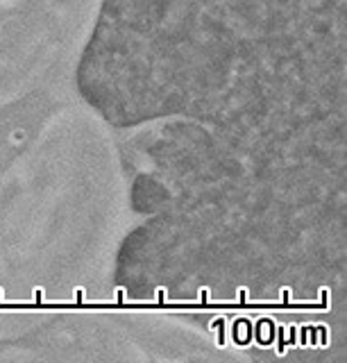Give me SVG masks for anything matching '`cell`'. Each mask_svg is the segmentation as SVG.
I'll return each instance as SVG.
<instances>
[{"label": "cell", "instance_id": "obj_4", "mask_svg": "<svg viewBox=\"0 0 347 363\" xmlns=\"http://www.w3.org/2000/svg\"><path fill=\"white\" fill-rule=\"evenodd\" d=\"M103 0H0V109L48 86L80 57Z\"/></svg>", "mask_w": 347, "mask_h": 363}, {"label": "cell", "instance_id": "obj_3", "mask_svg": "<svg viewBox=\"0 0 347 363\" xmlns=\"http://www.w3.org/2000/svg\"><path fill=\"white\" fill-rule=\"evenodd\" d=\"M132 218L114 128L82 100L55 107L0 166V306L98 302Z\"/></svg>", "mask_w": 347, "mask_h": 363}, {"label": "cell", "instance_id": "obj_2", "mask_svg": "<svg viewBox=\"0 0 347 363\" xmlns=\"http://www.w3.org/2000/svg\"><path fill=\"white\" fill-rule=\"evenodd\" d=\"M77 91L114 130L186 118L243 150L345 145V0H103Z\"/></svg>", "mask_w": 347, "mask_h": 363}, {"label": "cell", "instance_id": "obj_1", "mask_svg": "<svg viewBox=\"0 0 347 363\" xmlns=\"http://www.w3.org/2000/svg\"><path fill=\"white\" fill-rule=\"evenodd\" d=\"M137 145L123 304L324 311L345 281V155L252 152L186 118Z\"/></svg>", "mask_w": 347, "mask_h": 363}]
</instances>
